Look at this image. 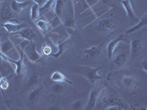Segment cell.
<instances>
[{"label":"cell","instance_id":"6da1fadb","mask_svg":"<svg viewBox=\"0 0 147 110\" xmlns=\"http://www.w3.org/2000/svg\"><path fill=\"white\" fill-rule=\"evenodd\" d=\"M101 69L100 67L91 68L85 65H74L69 68V72L71 73H77L85 77L90 83L94 84L96 81L103 78L105 76H99L98 71Z\"/></svg>","mask_w":147,"mask_h":110},{"label":"cell","instance_id":"7a4b0ae2","mask_svg":"<svg viewBox=\"0 0 147 110\" xmlns=\"http://www.w3.org/2000/svg\"><path fill=\"white\" fill-rule=\"evenodd\" d=\"M101 107L107 110H120L127 109L121 99L119 95L114 93H110L102 98L101 101Z\"/></svg>","mask_w":147,"mask_h":110},{"label":"cell","instance_id":"3957f363","mask_svg":"<svg viewBox=\"0 0 147 110\" xmlns=\"http://www.w3.org/2000/svg\"><path fill=\"white\" fill-rule=\"evenodd\" d=\"M24 54L26 55L27 59L32 63L39 62L42 60L43 56L40 54L36 50L35 45L33 42H30V44H27L24 48Z\"/></svg>","mask_w":147,"mask_h":110},{"label":"cell","instance_id":"277c9868","mask_svg":"<svg viewBox=\"0 0 147 110\" xmlns=\"http://www.w3.org/2000/svg\"><path fill=\"white\" fill-rule=\"evenodd\" d=\"M105 89V87L103 85H100L98 87H95L94 89L90 91V95H89L88 101L87 105L85 107V109L86 110H91L94 109L96 105L97 101L99 99V96L102 93L103 90Z\"/></svg>","mask_w":147,"mask_h":110},{"label":"cell","instance_id":"5b68a950","mask_svg":"<svg viewBox=\"0 0 147 110\" xmlns=\"http://www.w3.org/2000/svg\"><path fill=\"white\" fill-rule=\"evenodd\" d=\"M27 27V23L25 22L20 23L18 21L13 19L10 21H6L5 23L0 24V27H4L7 32V33H16V32L23 30Z\"/></svg>","mask_w":147,"mask_h":110},{"label":"cell","instance_id":"8992f818","mask_svg":"<svg viewBox=\"0 0 147 110\" xmlns=\"http://www.w3.org/2000/svg\"><path fill=\"white\" fill-rule=\"evenodd\" d=\"M13 35L18 38L24 39V40H28L29 42H33L37 38V34L31 28H24L23 30L13 33Z\"/></svg>","mask_w":147,"mask_h":110},{"label":"cell","instance_id":"52a82bcc","mask_svg":"<svg viewBox=\"0 0 147 110\" xmlns=\"http://www.w3.org/2000/svg\"><path fill=\"white\" fill-rule=\"evenodd\" d=\"M121 42H125V43H129L127 41V39L125 38V37L124 35H120L118 36L116 38L113 40L112 41H110L109 44L107 45V57H108V60H111L113 58V56L114 54V52L118 47L119 44Z\"/></svg>","mask_w":147,"mask_h":110},{"label":"cell","instance_id":"ba28073f","mask_svg":"<svg viewBox=\"0 0 147 110\" xmlns=\"http://www.w3.org/2000/svg\"><path fill=\"white\" fill-rule=\"evenodd\" d=\"M115 23L113 18H104L99 22L96 30L100 32H107L115 29Z\"/></svg>","mask_w":147,"mask_h":110},{"label":"cell","instance_id":"9c48e42d","mask_svg":"<svg viewBox=\"0 0 147 110\" xmlns=\"http://www.w3.org/2000/svg\"><path fill=\"white\" fill-rule=\"evenodd\" d=\"M102 45L101 46H94L90 48H86L84 50V54H85V59H90L94 60L99 57L100 54L102 53Z\"/></svg>","mask_w":147,"mask_h":110},{"label":"cell","instance_id":"30bf717a","mask_svg":"<svg viewBox=\"0 0 147 110\" xmlns=\"http://www.w3.org/2000/svg\"><path fill=\"white\" fill-rule=\"evenodd\" d=\"M0 17L2 21H10L13 20L14 15L12 13V9L10 7L8 3H5L0 9Z\"/></svg>","mask_w":147,"mask_h":110},{"label":"cell","instance_id":"8fae6325","mask_svg":"<svg viewBox=\"0 0 147 110\" xmlns=\"http://www.w3.org/2000/svg\"><path fill=\"white\" fill-rule=\"evenodd\" d=\"M143 42L142 40L138 38H133L131 40V55L134 59L142 50Z\"/></svg>","mask_w":147,"mask_h":110},{"label":"cell","instance_id":"7c38bea8","mask_svg":"<svg viewBox=\"0 0 147 110\" xmlns=\"http://www.w3.org/2000/svg\"><path fill=\"white\" fill-rule=\"evenodd\" d=\"M70 11L68 12L65 15V18H64L63 23L64 25L68 28L72 29L73 30H76V26H75V10H72L71 13V7L69 8Z\"/></svg>","mask_w":147,"mask_h":110},{"label":"cell","instance_id":"4fadbf2b","mask_svg":"<svg viewBox=\"0 0 147 110\" xmlns=\"http://www.w3.org/2000/svg\"><path fill=\"white\" fill-rule=\"evenodd\" d=\"M31 1H24V2H18L17 0H13L10 3V7L12 10L16 13H22V10L28 6Z\"/></svg>","mask_w":147,"mask_h":110},{"label":"cell","instance_id":"5bb4252c","mask_svg":"<svg viewBox=\"0 0 147 110\" xmlns=\"http://www.w3.org/2000/svg\"><path fill=\"white\" fill-rule=\"evenodd\" d=\"M129 57L128 52H121L118 54L113 60V64L118 68L124 66Z\"/></svg>","mask_w":147,"mask_h":110},{"label":"cell","instance_id":"9a60e30c","mask_svg":"<svg viewBox=\"0 0 147 110\" xmlns=\"http://www.w3.org/2000/svg\"><path fill=\"white\" fill-rule=\"evenodd\" d=\"M119 1L122 4V5L124 6V9H125L126 12H127V14L132 21H137L138 20V17L136 16L135 13L133 11V9H132V5H131L130 0H117Z\"/></svg>","mask_w":147,"mask_h":110},{"label":"cell","instance_id":"2e32d148","mask_svg":"<svg viewBox=\"0 0 147 110\" xmlns=\"http://www.w3.org/2000/svg\"><path fill=\"white\" fill-rule=\"evenodd\" d=\"M51 80L56 83H67L69 85H72L73 82L66 78L63 73L60 71H55L51 75Z\"/></svg>","mask_w":147,"mask_h":110},{"label":"cell","instance_id":"e0dca14e","mask_svg":"<svg viewBox=\"0 0 147 110\" xmlns=\"http://www.w3.org/2000/svg\"><path fill=\"white\" fill-rule=\"evenodd\" d=\"M71 36H69L67 38H65V40H63V41H61L60 43H59L58 45H57V48H58V51H57L56 53H52L49 56L50 57H55V59H59V57L61 56V55L63 54V52L68 48V41L70 39Z\"/></svg>","mask_w":147,"mask_h":110},{"label":"cell","instance_id":"ac0fdd59","mask_svg":"<svg viewBox=\"0 0 147 110\" xmlns=\"http://www.w3.org/2000/svg\"><path fill=\"white\" fill-rule=\"evenodd\" d=\"M146 23H147V14L146 13L144 16L141 18L140 21H138V23L136 24V25L133 26L132 27L129 28V30H127L126 31V34L127 35H129V34H132L134 33V32H137L138 30H141L143 27H146Z\"/></svg>","mask_w":147,"mask_h":110},{"label":"cell","instance_id":"d6986e66","mask_svg":"<svg viewBox=\"0 0 147 110\" xmlns=\"http://www.w3.org/2000/svg\"><path fill=\"white\" fill-rule=\"evenodd\" d=\"M41 78L42 76L40 72H34V73H32L30 75V76L29 77V79L27 81L28 87L32 89L36 87V85L39 83Z\"/></svg>","mask_w":147,"mask_h":110},{"label":"cell","instance_id":"ffe728a7","mask_svg":"<svg viewBox=\"0 0 147 110\" xmlns=\"http://www.w3.org/2000/svg\"><path fill=\"white\" fill-rule=\"evenodd\" d=\"M42 91H43V86L40 85L38 87H35L34 88H32V90L29 93L28 96H27V99L30 101L34 102L36 100H38L39 97H40V94L42 93Z\"/></svg>","mask_w":147,"mask_h":110},{"label":"cell","instance_id":"44dd1931","mask_svg":"<svg viewBox=\"0 0 147 110\" xmlns=\"http://www.w3.org/2000/svg\"><path fill=\"white\" fill-rule=\"evenodd\" d=\"M36 25L37 27H38L39 30H40L44 35L48 33V32L52 30L50 23H49V21H47L46 20H43V19H38V20H37Z\"/></svg>","mask_w":147,"mask_h":110},{"label":"cell","instance_id":"7402d4cb","mask_svg":"<svg viewBox=\"0 0 147 110\" xmlns=\"http://www.w3.org/2000/svg\"><path fill=\"white\" fill-rule=\"evenodd\" d=\"M65 0H56L55 4V14L62 18V14L65 9Z\"/></svg>","mask_w":147,"mask_h":110},{"label":"cell","instance_id":"603a6c76","mask_svg":"<svg viewBox=\"0 0 147 110\" xmlns=\"http://www.w3.org/2000/svg\"><path fill=\"white\" fill-rule=\"evenodd\" d=\"M122 84L126 88H132L137 84V80L132 76H124L122 78Z\"/></svg>","mask_w":147,"mask_h":110},{"label":"cell","instance_id":"cb8c5ba5","mask_svg":"<svg viewBox=\"0 0 147 110\" xmlns=\"http://www.w3.org/2000/svg\"><path fill=\"white\" fill-rule=\"evenodd\" d=\"M14 48H16V46L12 43L10 38H7V41H5L4 43H2V44H1V46H0V50H1V52L4 54L6 55H7L8 52H10L12 49H14Z\"/></svg>","mask_w":147,"mask_h":110},{"label":"cell","instance_id":"d4e9b609","mask_svg":"<svg viewBox=\"0 0 147 110\" xmlns=\"http://www.w3.org/2000/svg\"><path fill=\"white\" fill-rule=\"evenodd\" d=\"M40 6L38 3H34L31 7L30 11V18L32 21L38 20L40 18Z\"/></svg>","mask_w":147,"mask_h":110},{"label":"cell","instance_id":"484cf974","mask_svg":"<svg viewBox=\"0 0 147 110\" xmlns=\"http://www.w3.org/2000/svg\"><path fill=\"white\" fill-rule=\"evenodd\" d=\"M49 23H50L51 27H52V29L53 30V29L56 28V27H58V26L63 24V21L62 20V18H60V17L57 16V15H55V16H54L51 20L49 21Z\"/></svg>","mask_w":147,"mask_h":110},{"label":"cell","instance_id":"4316f807","mask_svg":"<svg viewBox=\"0 0 147 110\" xmlns=\"http://www.w3.org/2000/svg\"><path fill=\"white\" fill-rule=\"evenodd\" d=\"M9 87V82L7 80V78H6L5 76H2L1 78H0V90L4 96L5 97V93H4V90H7Z\"/></svg>","mask_w":147,"mask_h":110},{"label":"cell","instance_id":"83f0119b","mask_svg":"<svg viewBox=\"0 0 147 110\" xmlns=\"http://www.w3.org/2000/svg\"><path fill=\"white\" fill-rule=\"evenodd\" d=\"M65 85L60 83L55 84V85L52 86V92H53V93L55 95H58V94L62 93L64 90H65Z\"/></svg>","mask_w":147,"mask_h":110},{"label":"cell","instance_id":"f1b7e54d","mask_svg":"<svg viewBox=\"0 0 147 110\" xmlns=\"http://www.w3.org/2000/svg\"><path fill=\"white\" fill-rule=\"evenodd\" d=\"M52 53V49L47 44H44L42 48V56L44 57H49V55Z\"/></svg>","mask_w":147,"mask_h":110},{"label":"cell","instance_id":"f546056e","mask_svg":"<svg viewBox=\"0 0 147 110\" xmlns=\"http://www.w3.org/2000/svg\"><path fill=\"white\" fill-rule=\"evenodd\" d=\"M82 105H83V103H82L81 101H75L72 104V107H73L74 109L80 110L82 109Z\"/></svg>","mask_w":147,"mask_h":110},{"label":"cell","instance_id":"4dcf8cb0","mask_svg":"<svg viewBox=\"0 0 147 110\" xmlns=\"http://www.w3.org/2000/svg\"><path fill=\"white\" fill-rule=\"evenodd\" d=\"M141 68L143 69V70H144V72L145 73H147V62H146V60L144 59V60H143V62H141Z\"/></svg>","mask_w":147,"mask_h":110},{"label":"cell","instance_id":"1f68e13d","mask_svg":"<svg viewBox=\"0 0 147 110\" xmlns=\"http://www.w3.org/2000/svg\"><path fill=\"white\" fill-rule=\"evenodd\" d=\"M32 1H34V2H35V3H38L39 5H40V7H42L43 5L45 4V2H47L46 0H32Z\"/></svg>","mask_w":147,"mask_h":110},{"label":"cell","instance_id":"d6a6232c","mask_svg":"<svg viewBox=\"0 0 147 110\" xmlns=\"http://www.w3.org/2000/svg\"><path fill=\"white\" fill-rule=\"evenodd\" d=\"M49 109H51V110H55V109H59L58 107H49Z\"/></svg>","mask_w":147,"mask_h":110},{"label":"cell","instance_id":"836d02e7","mask_svg":"<svg viewBox=\"0 0 147 110\" xmlns=\"http://www.w3.org/2000/svg\"><path fill=\"white\" fill-rule=\"evenodd\" d=\"M1 44H2V43H1V38H0V46H1Z\"/></svg>","mask_w":147,"mask_h":110},{"label":"cell","instance_id":"e575fe53","mask_svg":"<svg viewBox=\"0 0 147 110\" xmlns=\"http://www.w3.org/2000/svg\"><path fill=\"white\" fill-rule=\"evenodd\" d=\"M1 76H2V74H1V73H0V78H1Z\"/></svg>","mask_w":147,"mask_h":110},{"label":"cell","instance_id":"d590c367","mask_svg":"<svg viewBox=\"0 0 147 110\" xmlns=\"http://www.w3.org/2000/svg\"><path fill=\"white\" fill-rule=\"evenodd\" d=\"M0 5H1V2H0Z\"/></svg>","mask_w":147,"mask_h":110}]
</instances>
